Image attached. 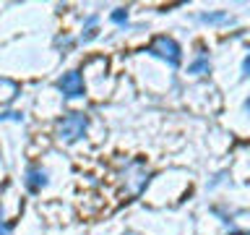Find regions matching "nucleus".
<instances>
[{"instance_id":"f257e3e1","label":"nucleus","mask_w":250,"mask_h":235,"mask_svg":"<svg viewBox=\"0 0 250 235\" xmlns=\"http://www.w3.org/2000/svg\"><path fill=\"white\" fill-rule=\"evenodd\" d=\"M86 128H89V115L83 113H68L65 118H60L58 125H55V136L62 144H73V141L83 139Z\"/></svg>"},{"instance_id":"f03ea898","label":"nucleus","mask_w":250,"mask_h":235,"mask_svg":"<svg viewBox=\"0 0 250 235\" xmlns=\"http://www.w3.org/2000/svg\"><path fill=\"white\" fill-rule=\"evenodd\" d=\"M148 52L156 55V58H162V60H167L169 66H180V58H183V55H180V52H183V50H180V45L172 37H167V34L156 37L151 42V47H148Z\"/></svg>"},{"instance_id":"7ed1b4c3","label":"nucleus","mask_w":250,"mask_h":235,"mask_svg":"<svg viewBox=\"0 0 250 235\" xmlns=\"http://www.w3.org/2000/svg\"><path fill=\"white\" fill-rule=\"evenodd\" d=\"M58 89L62 92V97H65V99H78V97H83V94H86L83 76L78 73V70H68V73L60 76Z\"/></svg>"},{"instance_id":"20e7f679","label":"nucleus","mask_w":250,"mask_h":235,"mask_svg":"<svg viewBox=\"0 0 250 235\" xmlns=\"http://www.w3.org/2000/svg\"><path fill=\"white\" fill-rule=\"evenodd\" d=\"M47 183H50V172L39 167V164H31L26 175H23V186H26L29 193H42V188H47Z\"/></svg>"},{"instance_id":"39448f33","label":"nucleus","mask_w":250,"mask_h":235,"mask_svg":"<svg viewBox=\"0 0 250 235\" xmlns=\"http://www.w3.org/2000/svg\"><path fill=\"white\" fill-rule=\"evenodd\" d=\"M16 94H19V84L11 78H0V105H8Z\"/></svg>"},{"instance_id":"423d86ee","label":"nucleus","mask_w":250,"mask_h":235,"mask_svg":"<svg viewBox=\"0 0 250 235\" xmlns=\"http://www.w3.org/2000/svg\"><path fill=\"white\" fill-rule=\"evenodd\" d=\"M208 68H211V63H208V55L206 52H201L198 58H195L190 66H188V73H193V76H201V73H208Z\"/></svg>"},{"instance_id":"0eeeda50","label":"nucleus","mask_w":250,"mask_h":235,"mask_svg":"<svg viewBox=\"0 0 250 235\" xmlns=\"http://www.w3.org/2000/svg\"><path fill=\"white\" fill-rule=\"evenodd\" d=\"M198 19L203 24H224V21H229V16H227L224 11H216V13H201Z\"/></svg>"},{"instance_id":"6e6552de","label":"nucleus","mask_w":250,"mask_h":235,"mask_svg":"<svg viewBox=\"0 0 250 235\" xmlns=\"http://www.w3.org/2000/svg\"><path fill=\"white\" fill-rule=\"evenodd\" d=\"M109 19L123 26V24H128V11H125V8H117V11H112V16H109Z\"/></svg>"},{"instance_id":"1a4fd4ad","label":"nucleus","mask_w":250,"mask_h":235,"mask_svg":"<svg viewBox=\"0 0 250 235\" xmlns=\"http://www.w3.org/2000/svg\"><path fill=\"white\" fill-rule=\"evenodd\" d=\"M242 73L250 76V50H248V55H245V60H242Z\"/></svg>"},{"instance_id":"9d476101","label":"nucleus","mask_w":250,"mask_h":235,"mask_svg":"<svg viewBox=\"0 0 250 235\" xmlns=\"http://www.w3.org/2000/svg\"><path fill=\"white\" fill-rule=\"evenodd\" d=\"M94 37H97V29H86V34H81V42H89Z\"/></svg>"},{"instance_id":"9b49d317","label":"nucleus","mask_w":250,"mask_h":235,"mask_svg":"<svg viewBox=\"0 0 250 235\" xmlns=\"http://www.w3.org/2000/svg\"><path fill=\"white\" fill-rule=\"evenodd\" d=\"M0 235H11L8 233V225L3 222V207H0Z\"/></svg>"},{"instance_id":"f8f14e48","label":"nucleus","mask_w":250,"mask_h":235,"mask_svg":"<svg viewBox=\"0 0 250 235\" xmlns=\"http://www.w3.org/2000/svg\"><path fill=\"white\" fill-rule=\"evenodd\" d=\"M245 110H248V113H250V97L245 99Z\"/></svg>"},{"instance_id":"ddd939ff","label":"nucleus","mask_w":250,"mask_h":235,"mask_svg":"<svg viewBox=\"0 0 250 235\" xmlns=\"http://www.w3.org/2000/svg\"><path fill=\"white\" fill-rule=\"evenodd\" d=\"M229 235H250V233H229Z\"/></svg>"}]
</instances>
